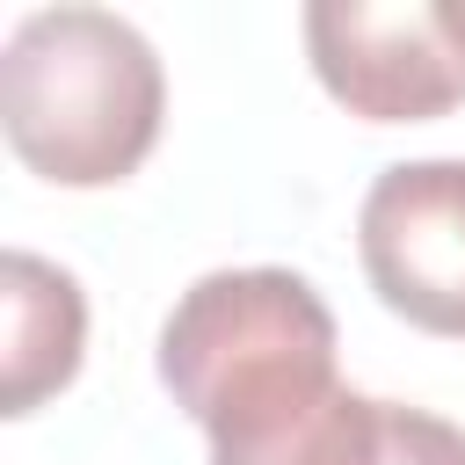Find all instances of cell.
<instances>
[{
  "label": "cell",
  "mask_w": 465,
  "mask_h": 465,
  "mask_svg": "<svg viewBox=\"0 0 465 465\" xmlns=\"http://www.w3.org/2000/svg\"><path fill=\"white\" fill-rule=\"evenodd\" d=\"M378 465H465V429L429 407L385 400V458Z\"/></svg>",
  "instance_id": "6"
},
{
  "label": "cell",
  "mask_w": 465,
  "mask_h": 465,
  "mask_svg": "<svg viewBox=\"0 0 465 465\" xmlns=\"http://www.w3.org/2000/svg\"><path fill=\"white\" fill-rule=\"evenodd\" d=\"M167 116L160 51L109 7H36L0 51V131L58 189H109L145 167Z\"/></svg>",
  "instance_id": "2"
},
{
  "label": "cell",
  "mask_w": 465,
  "mask_h": 465,
  "mask_svg": "<svg viewBox=\"0 0 465 465\" xmlns=\"http://www.w3.org/2000/svg\"><path fill=\"white\" fill-rule=\"evenodd\" d=\"M0 312H7V349H0V414H36L51 392L73 385L80 371V349H87V298L80 283L29 254V247H7L0 262Z\"/></svg>",
  "instance_id": "5"
},
{
  "label": "cell",
  "mask_w": 465,
  "mask_h": 465,
  "mask_svg": "<svg viewBox=\"0 0 465 465\" xmlns=\"http://www.w3.org/2000/svg\"><path fill=\"white\" fill-rule=\"evenodd\" d=\"M320 87L363 124H429L465 102V0H320L305 7Z\"/></svg>",
  "instance_id": "3"
},
{
  "label": "cell",
  "mask_w": 465,
  "mask_h": 465,
  "mask_svg": "<svg viewBox=\"0 0 465 465\" xmlns=\"http://www.w3.org/2000/svg\"><path fill=\"white\" fill-rule=\"evenodd\" d=\"M356 254L385 312L465 341V160H400L363 189Z\"/></svg>",
  "instance_id": "4"
},
{
  "label": "cell",
  "mask_w": 465,
  "mask_h": 465,
  "mask_svg": "<svg viewBox=\"0 0 465 465\" xmlns=\"http://www.w3.org/2000/svg\"><path fill=\"white\" fill-rule=\"evenodd\" d=\"M160 385L211 465H378L385 400L334 378V312L298 269H211L160 327Z\"/></svg>",
  "instance_id": "1"
}]
</instances>
